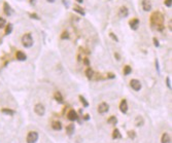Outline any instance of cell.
I'll return each mask as SVG.
<instances>
[{"mask_svg":"<svg viewBox=\"0 0 172 143\" xmlns=\"http://www.w3.org/2000/svg\"><path fill=\"white\" fill-rule=\"evenodd\" d=\"M47 1H49L50 3H53V2H55V0H47Z\"/></svg>","mask_w":172,"mask_h":143,"instance_id":"obj_39","label":"cell"},{"mask_svg":"<svg viewBox=\"0 0 172 143\" xmlns=\"http://www.w3.org/2000/svg\"><path fill=\"white\" fill-rule=\"evenodd\" d=\"M74 12L77 13V14H79V15H81V16H84L85 15L84 10L82 8H79V7H74Z\"/></svg>","mask_w":172,"mask_h":143,"instance_id":"obj_24","label":"cell"},{"mask_svg":"<svg viewBox=\"0 0 172 143\" xmlns=\"http://www.w3.org/2000/svg\"><path fill=\"white\" fill-rule=\"evenodd\" d=\"M61 38L62 39H69V33L67 31H64L61 35Z\"/></svg>","mask_w":172,"mask_h":143,"instance_id":"obj_27","label":"cell"},{"mask_svg":"<svg viewBox=\"0 0 172 143\" xmlns=\"http://www.w3.org/2000/svg\"><path fill=\"white\" fill-rule=\"evenodd\" d=\"M128 15H129V10H128V8H127L126 6H122V7L120 8V10H119V16H120L121 18H126Z\"/></svg>","mask_w":172,"mask_h":143,"instance_id":"obj_9","label":"cell"},{"mask_svg":"<svg viewBox=\"0 0 172 143\" xmlns=\"http://www.w3.org/2000/svg\"><path fill=\"white\" fill-rule=\"evenodd\" d=\"M131 71H132V69H131V67H130V66H125V68H124V74L125 75H129V74H130L131 73Z\"/></svg>","mask_w":172,"mask_h":143,"instance_id":"obj_23","label":"cell"},{"mask_svg":"<svg viewBox=\"0 0 172 143\" xmlns=\"http://www.w3.org/2000/svg\"><path fill=\"white\" fill-rule=\"evenodd\" d=\"M114 56H115V59H116V60H120V59H121V58H120V55L117 54V53L114 54Z\"/></svg>","mask_w":172,"mask_h":143,"instance_id":"obj_35","label":"cell"},{"mask_svg":"<svg viewBox=\"0 0 172 143\" xmlns=\"http://www.w3.org/2000/svg\"><path fill=\"white\" fill-rule=\"evenodd\" d=\"M54 97H55V100H56L57 102L63 103V97H62V95H61L60 92H56L55 95H54Z\"/></svg>","mask_w":172,"mask_h":143,"instance_id":"obj_18","label":"cell"},{"mask_svg":"<svg viewBox=\"0 0 172 143\" xmlns=\"http://www.w3.org/2000/svg\"><path fill=\"white\" fill-rule=\"evenodd\" d=\"M74 125L73 124H70V125H68L67 126V129H66V132H67V134L69 135V136H71L73 133H74Z\"/></svg>","mask_w":172,"mask_h":143,"instance_id":"obj_17","label":"cell"},{"mask_svg":"<svg viewBox=\"0 0 172 143\" xmlns=\"http://www.w3.org/2000/svg\"><path fill=\"white\" fill-rule=\"evenodd\" d=\"M120 110L123 113H127V111H128V104H127L126 100H122L121 101V103H120Z\"/></svg>","mask_w":172,"mask_h":143,"instance_id":"obj_10","label":"cell"},{"mask_svg":"<svg viewBox=\"0 0 172 143\" xmlns=\"http://www.w3.org/2000/svg\"><path fill=\"white\" fill-rule=\"evenodd\" d=\"M2 112L5 113V114H8V115H14L15 114V111L12 110V109H7V108H3L2 109Z\"/></svg>","mask_w":172,"mask_h":143,"instance_id":"obj_22","label":"cell"},{"mask_svg":"<svg viewBox=\"0 0 172 143\" xmlns=\"http://www.w3.org/2000/svg\"><path fill=\"white\" fill-rule=\"evenodd\" d=\"M108 110H109V106H108V104H107V103L103 102V103L99 104V106H98V112L100 114H104L106 112H108Z\"/></svg>","mask_w":172,"mask_h":143,"instance_id":"obj_5","label":"cell"},{"mask_svg":"<svg viewBox=\"0 0 172 143\" xmlns=\"http://www.w3.org/2000/svg\"><path fill=\"white\" fill-rule=\"evenodd\" d=\"M79 100H80V102L82 103V105H83L84 107H88V106H89V102L85 100V99H84L82 96H79Z\"/></svg>","mask_w":172,"mask_h":143,"instance_id":"obj_26","label":"cell"},{"mask_svg":"<svg viewBox=\"0 0 172 143\" xmlns=\"http://www.w3.org/2000/svg\"><path fill=\"white\" fill-rule=\"evenodd\" d=\"M130 86L132 87L134 91H140V89H141V82L139 81L138 79H131Z\"/></svg>","mask_w":172,"mask_h":143,"instance_id":"obj_6","label":"cell"},{"mask_svg":"<svg viewBox=\"0 0 172 143\" xmlns=\"http://www.w3.org/2000/svg\"><path fill=\"white\" fill-rule=\"evenodd\" d=\"M143 124H144V119L142 116H137L135 118V125L137 127H141V126H143Z\"/></svg>","mask_w":172,"mask_h":143,"instance_id":"obj_16","label":"cell"},{"mask_svg":"<svg viewBox=\"0 0 172 143\" xmlns=\"http://www.w3.org/2000/svg\"><path fill=\"white\" fill-rule=\"evenodd\" d=\"M161 142L162 143H171V137L169 134L164 133L162 135V138H161Z\"/></svg>","mask_w":172,"mask_h":143,"instance_id":"obj_15","label":"cell"},{"mask_svg":"<svg viewBox=\"0 0 172 143\" xmlns=\"http://www.w3.org/2000/svg\"><path fill=\"white\" fill-rule=\"evenodd\" d=\"M67 117H68L69 120L73 122V120H76V119L78 118V115H77V113L75 112L74 110H70L69 113H68V115H67Z\"/></svg>","mask_w":172,"mask_h":143,"instance_id":"obj_11","label":"cell"},{"mask_svg":"<svg viewBox=\"0 0 172 143\" xmlns=\"http://www.w3.org/2000/svg\"><path fill=\"white\" fill-rule=\"evenodd\" d=\"M12 30H13V25H12V24H8V25L6 26V29H5V34H6V35L10 34V33H12Z\"/></svg>","mask_w":172,"mask_h":143,"instance_id":"obj_25","label":"cell"},{"mask_svg":"<svg viewBox=\"0 0 172 143\" xmlns=\"http://www.w3.org/2000/svg\"><path fill=\"white\" fill-rule=\"evenodd\" d=\"M153 41H154L155 45H156L157 47H159V46H160V43H159V41H158V39H157V38H154V39H153Z\"/></svg>","mask_w":172,"mask_h":143,"instance_id":"obj_33","label":"cell"},{"mask_svg":"<svg viewBox=\"0 0 172 143\" xmlns=\"http://www.w3.org/2000/svg\"><path fill=\"white\" fill-rule=\"evenodd\" d=\"M38 140V133L36 132H30L27 135V143H36Z\"/></svg>","mask_w":172,"mask_h":143,"instance_id":"obj_4","label":"cell"},{"mask_svg":"<svg viewBox=\"0 0 172 143\" xmlns=\"http://www.w3.org/2000/svg\"><path fill=\"white\" fill-rule=\"evenodd\" d=\"M128 136L130 137L131 139H135L136 134H135V132H134V131H130V132H128Z\"/></svg>","mask_w":172,"mask_h":143,"instance_id":"obj_28","label":"cell"},{"mask_svg":"<svg viewBox=\"0 0 172 143\" xmlns=\"http://www.w3.org/2000/svg\"><path fill=\"white\" fill-rule=\"evenodd\" d=\"M5 20L3 18H0V29H2L3 27H5Z\"/></svg>","mask_w":172,"mask_h":143,"instance_id":"obj_29","label":"cell"},{"mask_svg":"<svg viewBox=\"0 0 172 143\" xmlns=\"http://www.w3.org/2000/svg\"><path fill=\"white\" fill-rule=\"evenodd\" d=\"M33 43H34L33 37H32V35L29 34V33H26V34H24L22 36V44L24 45V47L29 49L33 45Z\"/></svg>","mask_w":172,"mask_h":143,"instance_id":"obj_2","label":"cell"},{"mask_svg":"<svg viewBox=\"0 0 172 143\" xmlns=\"http://www.w3.org/2000/svg\"><path fill=\"white\" fill-rule=\"evenodd\" d=\"M108 78H114V74H111V73H108Z\"/></svg>","mask_w":172,"mask_h":143,"instance_id":"obj_37","label":"cell"},{"mask_svg":"<svg viewBox=\"0 0 172 143\" xmlns=\"http://www.w3.org/2000/svg\"><path fill=\"white\" fill-rule=\"evenodd\" d=\"M165 5L167 7H171V5H172V0H165Z\"/></svg>","mask_w":172,"mask_h":143,"instance_id":"obj_30","label":"cell"},{"mask_svg":"<svg viewBox=\"0 0 172 143\" xmlns=\"http://www.w3.org/2000/svg\"><path fill=\"white\" fill-rule=\"evenodd\" d=\"M112 138L113 139H120V138H122V134L120 133V131L117 129L113 130V132H112Z\"/></svg>","mask_w":172,"mask_h":143,"instance_id":"obj_19","label":"cell"},{"mask_svg":"<svg viewBox=\"0 0 172 143\" xmlns=\"http://www.w3.org/2000/svg\"><path fill=\"white\" fill-rule=\"evenodd\" d=\"M84 119H85V120L90 119V115H89V114H85V115H84Z\"/></svg>","mask_w":172,"mask_h":143,"instance_id":"obj_38","label":"cell"},{"mask_svg":"<svg viewBox=\"0 0 172 143\" xmlns=\"http://www.w3.org/2000/svg\"><path fill=\"white\" fill-rule=\"evenodd\" d=\"M52 128L55 131H60V130H62V124L59 120H54L52 123Z\"/></svg>","mask_w":172,"mask_h":143,"instance_id":"obj_12","label":"cell"},{"mask_svg":"<svg viewBox=\"0 0 172 143\" xmlns=\"http://www.w3.org/2000/svg\"><path fill=\"white\" fill-rule=\"evenodd\" d=\"M76 1H77V2H79V3H81V2H82V0H76Z\"/></svg>","mask_w":172,"mask_h":143,"instance_id":"obj_40","label":"cell"},{"mask_svg":"<svg viewBox=\"0 0 172 143\" xmlns=\"http://www.w3.org/2000/svg\"><path fill=\"white\" fill-rule=\"evenodd\" d=\"M142 8L144 12H150L152 10V3L148 0H142Z\"/></svg>","mask_w":172,"mask_h":143,"instance_id":"obj_7","label":"cell"},{"mask_svg":"<svg viewBox=\"0 0 172 143\" xmlns=\"http://www.w3.org/2000/svg\"><path fill=\"white\" fill-rule=\"evenodd\" d=\"M34 111H35V113H36L37 115L42 116V115H45V112H46V107H45V105H44V104L38 103V104H36V105H35V107H34Z\"/></svg>","mask_w":172,"mask_h":143,"instance_id":"obj_3","label":"cell"},{"mask_svg":"<svg viewBox=\"0 0 172 143\" xmlns=\"http://www.w3.org/2000/svg\"><path fill=\"white\" fill-rule=\"evenodd\" d=\"M83 63H84V65H90V61H89V59L88 58H84V60H83Z\"/></svg>","mask_w":172,"mask_h":143,"instance_id":"obj_34","label":"cell"},{"mask_svg":"<svg viewBox=\"0 0 172 143\" xmlns=\"http://www.w3.org/2000/svg\"><path fill=\"white\" fill-rule=\"evenodd\" d=\"M129 25H130L132 30H137L139 27V20L138 19H133L129 22Z\"/></svg>","mask_w":172,"mask_h":143,"instance_id":"obj_8","label":"cell"},{"mask_svg":"<svg viewBox=\"0 0 172 143\" xmlns=\"http://www.w3.org/2000/svg\"><path fill=\"white\" fill-rule=\"evenodd\" d=\"M93 75H94V71H93V69L88 68L87 70H85V76H87V77H88L89 79H92Z\"/></svg>","mask_w":172,"mask_h":143,"instance_id":"obj_20","label":"cell"},{"mask_svg":"<svg viewBox=\"0 0 172 143\" xmlns=\"http://www.w3.org/2000/svg\"><path fill=\"white\" fill-rule=\"evenodd\" d=\"M166 83H167V86L171 90V83H170V78H169V77L166 78Z\"/></svg>","mask_w":172,"mask_h":143,"instance_id":"obj_32","label":"cell"},{"mask_svg":"<svg viewBox=\"0 0 172 143\" xmlns=\"http://www.w3.org/2000/svg\"><path fill=\"white\" fill-rule=\"evenodd\" d=\"M16 57H17V59H18L19 61H25V60L27 59L26 54H25V53H23V52H21V51L17 52V54H16Z\"/></svg>","mask_w":172,"mask_h":143,"instance_id":"obj_14","label":"cell"},{"mask_svg":"<svg viewBox=\"0 0 172 143\" xmlns=\"http://www.w3.org/2000/svg\"><path fill=\"white\" fill-rule=\"evenodd\" d=\"M3 9H4L5 15H7V16H12V15H13V9H12V7L9 6L8 3L5 2V3L3 4Z\"/></svg>","mask_w":172,"mask_h":143,"instance_id":"obj_13","label":"cell"},{"mask_svg":"<svg viewBox=\"0 0 172 143\" xmlns=\"http://www.w3.org/2000/svg\"><path fill=\"white\" fill-rule=\"evenodd\" d=\"M109 36H110L114 41H119V38H117V37L115 36V34H113V33H109Z\"/></svg>","mask_w":172,"mask_h":143,"instance_id":"obj_31","label":"cell"},{"mask_svg":"<svg viewBox=\"0 0 172 143\" xmlns=\"http://www.w3.org/2000/svg\"><path fill=\"white\" fill-rule=\"evenodd\" d=\"M108 124H110V125H116L117 124V118L115 117V116H110L109 118H108Z\"/></svg>","mask_w":172,"mask_h":143,"instance_id":"obj_21","label":"cell"},{"mask_svg":"<svg viewBox=\"0 0 172 143\" xmlns=\"http://www.w3.org/2000/svg\"><path fill=\"white\" fill-rule=\"evenodd\" d=\"M150 21L152 23L156 24V28L159 32H162L163 29H164V26H163V21H164V17L163 15H161L159 13H155L153 14V16L150 17Z\"/></svg>","mask_w":172,"mask_h":143,"instance_id":"obj_1","label":"cell"},{"mask_svg":"<svg viewBox=\"0 0 172 143\" xmlns=\"http://www.w3.org/2000/svg\"><path fill=\"white\" fill-rule=\"evenodd\" d=\"M156 67H157V70H158V71H160V69H159V62H158V60H156Z\"/></svg>","mask_w":172,"mask_h":143,"instance_id":"obj_36","label":"cell"}]
</instances>
